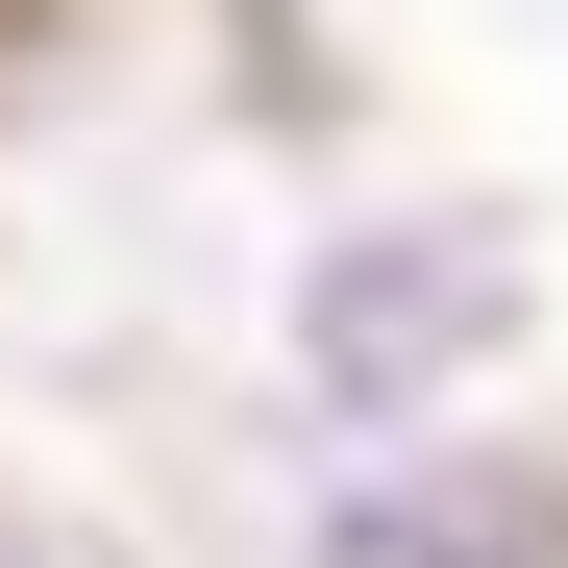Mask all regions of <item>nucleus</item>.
Instances as JSON below:
<instances>
[{"label": "nucleus", "mask_w": 568, "mask_h": 568, "mask_svg": "<svg viewBox=\"0 0 568 568\" xmlns=\"http://www.w3.org/2000/svg\"><path fill=\"white\" fill-rule=\"evenodd\" d=\"M519 346V272L495 247H322V297H297V371H322V396L346 420H396V396H445V371H495Z\"/></svg>", "instance_id": "f257e3e1"}]
</instances>
